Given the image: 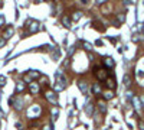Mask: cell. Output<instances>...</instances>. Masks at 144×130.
I'll return each instance as SVG.
<instances>
[{
	"instance_id": "obj_23",
	"label": "cell",
	"mask_w": 144,
	"mask_h": 130,
	"mask_svg": "<svg viewBox=\"0 0 144 130\" xmlns=\"http://www.w3.org/2000/svg\"><path fill=\"white\" fill-rule=\"evenodd\" d=\"M84 46H85V49H89V51L92 49V45H91V43H88V42H84Z\"/></svg>"
},
{
	"instance_id": "obj_26",
	"label": "cell",
	"mask_w": 144,
	"mask_h": 130,
	"mask_svg": "<svg viewBox=\"0 0 144 130\" xmlns=\"http://www.w3.org/2000/svg\"><path fill=\"white\" fill-rule=\"evenodd\" d=\"M74 49H75V46H71V48H69V52H68V54H69V55H71V54H72V52H74Z\"/></svg>"
},
{
	"instance_id": "obj_27",
	"label": "cell",
	"mask_w": 144,
	"mask_h": 130,
	"mask_svg": "<svg viewBox=\"0 0 144 130\" xmlns=\"http://www.w3.org/2000/svg\"><path fill=\"white\" fill-rule=\"evenodd\" d=\"M3 116H4V113H3V111H1V109H0V117H3Z\"/></svg>"
},
{
	"instance_id": "obj_13",
	"label": "cell",
	"mask_w": 144,
	"mask_h": 130,
	"mask_svg": "<svg viewBox=\"0 0 144 130\" xmlns=\"http://www.w3.org/2000/svg\"><path fill=\"white\" fill-rule=\"evenodd\" d=\"M85 111H87V114H92V111H94V106H92V103H91V101H89V103H87Z\"/></svg>"
},
{
	"instance_id": "obj_29",
	"label": "cell",
	"mask_w": 144,
	"mask_h": 130,
	"mask_svg": "<svg viewBox=\"0 0 144 130\" xmlns=\"http://www.w3.org/2000/svg\"><path fill=\"white\" fill-rule=\"evenodd\" d=\"M141 101H143V103H144V96H143V97H141Z\"/></svg>"
},
{
	"instance_id": "obj_16",
	"label": "cell",
	"mask_w": 144,
	"mask_h": 130,
	"mask_svg": "<svg viewBox=\"0 0 144 130\" xmlns=\"http://www.w3.org/2000/svg\"><path fill=\"white\" fill-rule=\"evenodd\" d=\"M92 90H94L95 94H100V93H101V87H100V84H98V82L94 84V88H92Z\"/></svg>"
},
{
	"instance_id": "obj_1",
	"label": "cell",
	"mask_w": 144,
	"mask_h": 130,
	"mask_svg": "<svg viewBox=\"0 0 144 130\" xmlns=\"http://www.w3.org/2000/svg\"><path fill=\"white\" fill-rule=\"evenodd\" d=\"M65 87H66V78L63 77L62 71H58L55 74V85H53V88H55V91H62Z\"/></svg>"
},
{
	"instance_id": "obj_20",
	"label": "cell",
	"mask_w": 144,
	"mask_h": 130,
	"mask_svg": "<svg viewBox=\"0 0 144 130\" xmlns=\"http://www.w3.org/2000/svg\"><path fill=\"white\" fill-rule=\"evenodd\" d=\"M133 103H134L136 109H137V110H140V107H141V106H140V101H138V98H134V100H133Z\"/></svg>"
},
{
	"instance_id": "obj_28",
	"label": "cell",
	"mask_w": 144,
	"mask_h": 130,
	"mask_svg": "<svg viewBox=\"0 0 144 130\" xmlns=\"http://www.w3.org/2000/svg\"><path fill=\"white\" fill-rule=\"evenodd\" d=\"M43 130H52V129H50V126H46V127H45Z\"/></svg>"
},
{
	"instance_id": "obj_12",
	"label": "cell",
	"mask_w": 144,
	"mask_h": 130,
	"mask_svg": "<svg viewBox=\"0 0 144 130\" xmlns=\"http://www.w3.org/2000/svg\"><path fill=\"white\" fill-rule=\"evenodd\" d=\"M107 87L108 88H115V80H114V77L107 80Z\"/></svg>"
},
{
	"instance_id": "obj_14",
	"label": "cell",
	"mask_w": 144,
	"mask_h": 130,
	"mask_svg": "<svg viewBox=\"0 0 144 130\" xmlns=\"http://www.w3.org/2000/svg\"><path fill=\"white\" fill-rule=\"evenodd\" d=\"M59 55H61V52H59V49L56 48V49H55V52H52V58H53V61L59 59Z\"/></svg>"
},
{
	"instance_id": "obj_30",
	"label": "cell",
	"mask_w": 144,
	"mask_h": 130,
	"mask_svg": "<svg viewBox=\"0 0 144 130\" xmlns=\"http://www.w3.org/2000/svg\"><path fill=\"white\" fill-rule=\"evenodd\" d=\"M143 32H144V29H143Z\"/></svg>"
},
{
	"instance_id": "obj_19",
	"label": "cell",
	"mask_w": 144,
	"mask_h": 130,
	"mask_svg": "<svg viewBox=\"0 0 144 130\" xmlns=\"http://www.w3.org/2000/svg\"><path fill=\"white\" fill-rule=\"evenodd\" d=\"M82 17V12H75V14H74V20H78V19H81Z\"/></svg>"
},
{
	"instance_id": "obj_9",
	"label": "cell",
	"mask_w": 144,
	"mask_h": 130,
	"mask_svg": "<svg viewBox=\"0 0 144 130\" xmlns=\"http://www.w3.org/2000/svg\"><path fill=\"white\" fill-rule=\"evenodd\" d=\"M22 104H23V100H22V98H19V97H17V98H16V103H14V104H13V106H14V109H16V110H20V109H22V107H23V106H22Z\"/></svg>"
},
{
	"instance_id": "obj_15",
	"label": "cell",
	"mask_w": 144,
	"mask_h": 130,
	"mask_svg": "<svg viewBox=\"0 0 144 130\" xmlns=\"http://www.w3.org/2000/svg\"><path fill=\"white\" fill-rule=\"evenodd\" d=\"M98 107H100V111H101V113H105V111H107L105 103H101V101H100V103H98Z\"/></svg>"
},
{
	"instance_id": "obj_21",
	"label": "cell",
	"mask_w": 144,
	"mask_h": 130,
	"mask_svg": "<svg viewBox=\"0 0 144 130\" xmlns=\"http://www.w3.org/2000/svg\"><path fill=\"white\" fill-rule=\"evenodd\" d=\"M23 88H25V84H23V82H19V84H17V87H16V90H17V91H23Z\"/></svg>"
},
{
	"instance_id": "obj_25",
	"label": "cell",
	"mask_w": 144,
	"mask_h": 130,
	"mask_svg": "<svg viewBox=\"0 0 144 130\" xmlns=\"http://www.w3.org/2000/svg\"><path fill=\"white\" fill-rule=\"evenodd\" d=\"M4 25V17H3V14H0V26H3Z\"/></svg>"
},
{
	"instance_id": "obj_4",
	"label": "cell",
	"mask_w": 144,
	"mask_h": 130,
	"mask_svg": "<svg viewBox=\"0 0 144 130\" xmlns=\"http://www.w3.org/2000/svg\"><path fill=\"white\" fill-rule=\"evenodd\" d=\"M46 98L50 101V103H53V104H56L58 103V97H56V94H53V93H46Z\"/></svg>"
},
{
	"instance_id": "obj_3",
	"label": "cell",
	"mask_w": 144,
	"mask_h": 130,
	"mask_svg": "<svg viewBox=\"0 0 144 130\" xmlns=\"http://www.w3.org/2000/svg\"><path fill=\"white\" fill-rule=\"evenodd\" d=\"M94 72H95V75H97L98 78H105V77H107L105 68H98V67H95V68H94Z\"/></svg>"
},
{
	"instance_id": "obj_11",
	"label": "cell",
	"mask_w": 144,
	"mask_h": 130,
	"mask_svg": "<svg viewBox=\"0 0 144 130\" xmlns=\"http://www.w3.org/2000/svg\"><path fill=\"white\" fill-rule=\"evenodd\" d=\"M13 32H14L13 26H9V27L6 29V32H4V38H10V36L13 35Z\"/></svg>"
},
{
	"instance_id": "obj_22",
	"label": "cell",
	"mask_w": 144,
	"mask_h": 130,
	"mask_svg": "<svg viewBox=\"0 0 144 130\" xmlns=\"http://www.w3.org/2000/svg\"><path fill=\"white\" fill-rule=\"evenodd\" d=\"M4 84H6V77L0 75V87H4Z\"/></svg>"
},
{
	"instance_id": "obj_18",
	"label": "cell",
	"mask_w": 144,
	"mask_h": 130,
	"mask_svg": "<svg viewBox=\"0 0 144 130\" xmlns=\"http://www.w3.org/2000/svg\"><path fill=\"white\" fill-rule=\"evenodd\" d=\"M113 97H114V94H113L111 91H107V93L104 94V98H105V100H110V98H113Z\"/></svg>"
},
{
	"instance_id": "obj_17",
	"label": "cell",
	"mask_w": 144,
	"mask_h": 130,
	"mask_svg": "<svg viewBox=\"0 0 144 130\" xmlns=\"http://www.w3.org/2000/svg\"><path fill=\"white\" fill-rule=\"evenodd\" d=\"M130 81H131V80H130V75L125 74V75H124V84H125V85H130V84H131Z\"/></svg>"
},
{
	"instance_id": "obj_6",
	"label": "cell",
	"mask_w": 144,
	"mask_h": 130,
	"mask_svg": "<svg viewBox=\"0 0 144 130\" xmlns=\"http://www.w3.org/2000/svg\"><path fill=\"white\" fill-rule=\"evenodd\" d=\"M29 29H30V32H38V29H39V23L36 22V20H32L30 22V26H29Z\"/></svg>"
},
{
	"instance_id": "obj_7",
	"label": "cell",
	"mask_w": 144,
	"mask_h": 130,
	"mask_svg": "<svg viewBox=\"0 0 144 130\" xmlns=\"http://www.w3.org/2000/svg\"><path fill=\"white\" fill-rule=\"evenodd\" d=\"M104 64H105L107 67H110V68H111V67H114V64H115V62H114V59H113V58L107 56V58H104Z\"/></svg>"
},
{
	"instance_id": "obj_24",
	"label": "cell",
	"mask_w": 144,
	"mask_h": 130,
	"mask_svg": "<svg viewBox=\"0 0 144 130\" xmlns=\"http://www.w3.org/2000/svg\"><path fill=\"white\" fill-rule=\"evenodd\" d=\"M59 114V110H53V113H52V116H53V119H56V116Z\"/></svg>"
},
{
	"instance_id": "obj_5",
	"label": "cell",
	"mask_w": 144,
	"mask_h": 130,
	"mask_svg": "<svg viewBox=\"0 0 144 130\" xmlns=\"http://www.w3.org/2000/svg\"><path fill=\"white\" fill-rule=\"evenodd\" d=\"M78 87H79V90L82 91V94H87V93H88V87H87V82H85V81H78Z\"/></svg>"
},
{
	"instance_id": "obj_10",
	"label": "cell",
	"mask_w": 144,
	"mask_h": 130,
	"mask_svg": "<svg viewBox=\"0 0 144 130\" xmlns=\"http://www.w3.org/2000/svg\"><path fill=\"white\" fill-rule=\"evenodd\" d=\"M62 23H63L65 27H71V19H69L68 16H63V17H62Z\"/></svg>"
},
{
	"instance_id": "obj_8",
	"label": "cell",
	"mask_w": 144,
	"mask_h": 130,
	"mask_svg": "<svg viewBox=\"0 0 144 130\" xmlns=\"http://www.w3.org/2000/svg\"><path fill=\"white\" fill-rule=\"evenodd\" d=\"M29 90H30V93L36 94V93L39 91V87H38V84H36V82H30V85H29Z\"/></svg>"
},
{
	"instance_id": "obj_2",
	"label": "cell",
	"mask_w": 144,
	"mask_h": 130,
	"mask_svg": "<svg viewBox=\"0 0 144 130\" xmlns=\"http://www.w3.org/2000/svg\"><path fill=\"white\" fill-rule=\"evenodd\" d=\"M38 77H40V74H39L38 71H29V72L25 75V81L32 82V80H33V78H38Z\"/></svg>"
}]
</instances>
